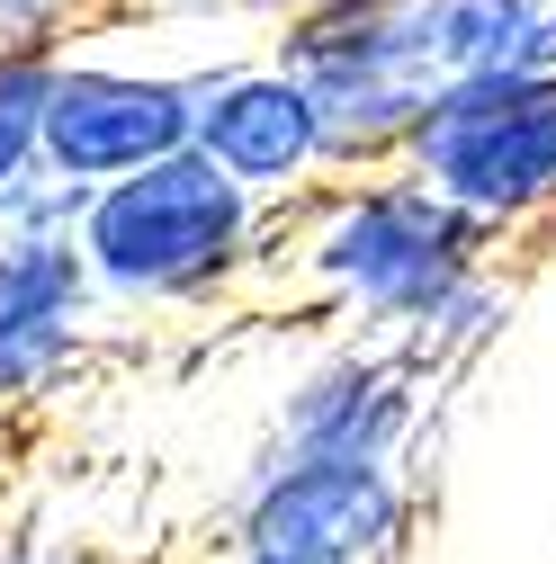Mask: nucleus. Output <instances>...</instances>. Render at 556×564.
Here are the masks:
<instances>
[{"label": "nucleus", "mask_w": 556, "mask_h": 564, "mask_svg": "<svg viewBox=\"0 0 556 564\" xmlns=\"http://www.w3.org/2000/svg\"><path fill=\"white\" fill-rule=\"evenodd\" d=\"M423 484L377 457H252L225 511V555L252 564H404Z\"/></svg>", "instance_id": "obj_4"}, {"label": "nucleus", "mask_w": 556, "mask_h": 564, "mask_svg": "<svg viewBox=\"0 0 556 564\" xmlns=\"http://www.w3.org/2000/svg\"><path fill=\"white\" fill-rule=\"evenodd\" d=\"M117 10V0H0V54L10 45H73L82 28H99Z\"/></svg>", "instance_id": "obj_12"}, {"label": "nucleus", "mask_w": 556, "mask_h": 564, "mask_svg": "<svg viewBox=\"0 0 556 564\" xmlns=\"http://www.w3.org/2000/svg\"><path fill=\"white\" fill-rule=\"evenodd\" d=\"M431 377L386 340H332L288 377L269 412V457H377V466H404V448L423 440L431 421Z\"/></svg>", "instance_id": "obj_8"}, {"label": "nucleus", "mask_w": 556, "mask_h": 564, "mask_svg": "<svg viewBox=\"0 0 556 564\" xmlns=\"http://www.w3.org/2000/svg\"><path fill=\"white\" fill-rule=\"evenodd\" d=\"M269 234L278 216L260 197H243L206 153H171L135 180L90 188L73 242L108 314H197L243 296Z\"/></svg>", "instance_id": "obj_2"}, {"label": "nucleus", "mask_w": 556, "mask_h": 564, "mask_svg": "<svg viewBox=\"0 0 556 564\" xmlns=\"http://www.w3.org/2000/svg\"><path fill=\"white\" fill-rule=\"evenodd\" d=\"M503 323H512V278H503V269H484V278H467V288H458L423 332L404 340V359L423 368L431 386H449V377H467L484 349L503 340Z\"/></svg>", "instance_id": "obj_11"}, {"label": "nucleus", "mask_w": 556, "mask_h": 564, "mask_svg": "<svg viewBox=\"0 0 556 564\" xmlns=\"http://www.w3.org/2000/svg\"><path fill=\"white\" fill-rule=\"evenodd\" d=\"M108 323L117 314L99 305L73 234H0V431L54 412V394L99 359Z\"/></svg>", "instance_id": "obj_7"}, {"label": "nucleus", "mask_w": 556, "mask_h": 564, "mask_svg": "<svg viewBox=\"0 0 556 564\" xmlns=\"http://www.w3.org/2000/svg\"><path fill=\"white\" fill-rule=\"evenodd\" d=\"M404 180H423L440 206L484 242H547L556 234V73L538 82H458L413 117Z\"/></svg>", "instance_id": "obj_3"}, {"label": "nucleus", "mask_w": 556, "mask_h": 564, "mask_svg": "<svg viewBox=\"0 0 556 564\" xmlns=\"http://www.w3.org/2000/svg\"><path fill=\"white\" fill-rule=\"evenodd\" d=\"M0 564H99L90 546H45V538H10L0 546Z\"/></svg>", "instance_id": "obj_14"}, {"label": "nucleus", "mask_w": 556, "mask_h": 564, "mask_svg": "<svg viewBox=\"0 0 556 564\" xmlns=\"http://www.w3.org/2000/svg\"><path fill=\"white\" fill-rule=\"evenodd\" d=\"M126 10H171V19H189V10H260L269 28L297 10V0H126Z\"/></svg>", "instance_id": "obj_13"}, {"label": "nucleus", "mask_w": 556, "mask_h": 564, "mask_svg": "<svg viewBox=\"0 0 556 564\" xmlns=\"http://www.w3.org/2000/svg\"><path fill=\"white\" fill-rule=\"evenodd\" d=\"M197 73L206 63H126L99 45H63L54 108H45V171L73 188H108L189 153Z\"/></svg>", "instance_id": "obj_6"}, {"label": "nucleus", "mask_w": 556, "mask_h": 564, "mask_svg": "<svg viewBox=\"0 0 556 564\" xmlns=\"http://www.w3.org/2000/svg\"><path fill=\"white\" fill-rule=\"evenodd\" d=\"M189 153H206L243 197H260L269 216H297L306 197H323L332 180H351V162H341L314 90L269 45L260 54H216L197 73Z\"/></svg>", "instance_id": "obj_5"}, {"label": "nucleus", "mask_w": 556, "mask_h": 564, "mask_svg": "<svg viewBox=\"0 0 556 564\" xmlns=\"http://www.w3.org/2000/svg\"><path fill=\"white\" fill-rule=\"evenodd\" d=\"M54 45H10L0 54V234H10V216H19V197L36 188V180H54L45 171V108H54Z\"/></svg>", "instance_id": "obj_10"}, {"label": "nucleus", "mask_w": 556, "mask_h": 564, "mask_svg": "<svg viewBox=\"0 0 556 564\" xmlns=\"http://www.w3.org/2000/svg\"><path fill=\"white\" fill-rule=\"evenodd\" d=\"M404 36H413L431 99L458 82L556 73V0H404Z\"/></svg>", "instance_id": "obj_9"}, {"label": "nucleus", "mask_w": 556, "mask_h": 564, "mask_svg": "<svg viewBox=\"0 0 556 564\" xmlns=\"http://www.w3.org/2000/svg\"><path fill=\"white\" fill-rule=\"evenodd\" d=\"M484 269H494V242L458 206H440L423 180L377 162L306 197L297 216H278V234L260 242V269L243 278V305L314 314V323L404 349Z\"/></svg>", "instance_id": "obj_1"}, {"label": "nucleus", "mask_w": 556, "mask_h": 564, "mask_svg": "<svg viewBox=\"0 0 556 564\" xmlns=\"http://www.w3.org/2000/svg\"><path fill=\"white\" fill-rule=\"evenodd\" d=\"M225 564H252V555H225Z\"/></svg>", "instance_id": "obj_15"}]
</instances>
